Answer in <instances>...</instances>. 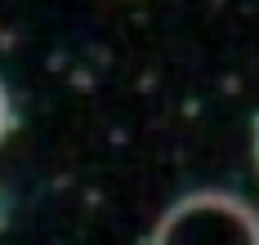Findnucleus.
<instances>
[{
	"label": "nucleus",
	"instance_id": "obj_3",
	"mask_svg": "<svg viewBox=\"0 0 259 245\" xmlns=\"http://www.w3.org/2000/svg\"><path fill=\"white\" fill-rule=\"evenodd\" d=\"M255 165H259V120H255Z\"/></svg>",
	"mask_w": 259,
	"mask_h": 245
},
{
	"label": "nucleus",
	"instance_id": "obj_2",
	"mask_svg": "<svg viewBox=\"0 0 259 245\" xmlns=\"http://www.w3.org/2000/svg\"><path fill=\"white\" fill-rule=\"evenodd\" d=\"M9 125H14V107H9V94H5V85H0V138L9 134Z\"/></svg>",
	"mask_w": 259,
	"mask_h": 245
},
{
	"label": "nucleus",
	"instance_id": "obj_1",
	"mask_svg": "<svg viewBox=\"0 0 259 245\" xmlns=\"http://www.w3.org/2000/svg\"><path fill=\"white\" fill-rule=\"evenodd\" d=\"M148 245H259V214L233 192H192L161 214Z\"/></svg>",
	"mask_w": 259,
	"mask_h": 245
}]
</instances>
